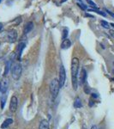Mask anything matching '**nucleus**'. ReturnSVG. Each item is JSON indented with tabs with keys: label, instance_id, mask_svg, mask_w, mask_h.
<instances>
[{
	"label": "nucleus",
	"instance_id": "nucleus-23",
	"mask_svg": "<svg viewBox=\"0 0 114 129\" xmlns=\"http://www.w3.org/2000/svg\"><path fill=\"white\" fill-rule=\"evenodd\" d=\"M84 90H85V92L87 93V94H88L89 93V89L88 88L87 86H85V88H84Z\"/></svg>",
	"mask_w": 114,
	"mask_h": 129
},
{
	"label": "nucleus",
	"instance_id": "nucleus-6",
	"mask_svg": "<svg viewBox=\"0 0 114 129\" xmlns=\"http://www.w3.org/2000/svg\"><path fill=\"white\" fill-rule=\"evenodd\" d=\"M17 105H18L17 98L16 96H12L10 103V110L11 112H16V109H17Z\"/></svg>",
	"mask_w": 114,
	"mask_h": 129
},
{
	"label": "nucleus",
	"instance_id": "nucleus-3",
	"mask_svg": "<svg viewBox=\"0 0 114 129\" xmlns=\"http://www.w3.org/2000/svg\"><path fill=\"white\" fill-rule=\"evenodd\" d=\"M22 66L17 63V64H15L12 67V78H14L15 80H18L20 78L21 75H22Z\"/></svg>",
	"mask_w": 114,
	"mask_h": 129
},
{
	"label": "nucleus",
	"instance_id": "nucleus-12",
	"mask_svg": "<svg viewBox=\"0 0 114 129\" xmlns=\"http://www.w3.org/2000/svg\"><path fill=\"white\" fill-rule=\"evenodd\" d=\"M39 129H49V122L46 120H43L40 121Z\"/></svg>",
	"mask_w": 114,
	"mask_h": 129
},
{
	"label": "nucleus",
	"instance_id": "nucleus-26",
	"mask_svg": "<svg viewBox=\"0 0 114 129\" xmlns=\"http://www.w3.org/2000/svg\"><path fill=\"white\" fill-rule=\"evenodd\" d=\"M92 96L94 97V98H97V97H98V95H97L96 94H92Z\"/></svg>",
	"mask_w": 114,
	"mask_h": 129
},
{
	"label": "nucleus",
	"instance_id": "nucleus-4",
	"mask_svg": "<svg viewBox=\"0 0 114 129\" xmlns=\"http://www.w3.org/2000/svg\"><path fill=\"white\" fill-rule=\"evenodd\" d=\"M5 39L8 42L10 43H13L15 42L17 39V32L15 29H10L6 33L5 35Z\"/></svg>",
	"mask_w": 114,
	"mask_h": 129
},
{
	"label": "nucleus",
	"instance_id": "nucleus-16",
	"mask_svg": "<svg viewBox=\"0 0 114 129\" xmlns=\"http://www.w3.org/2000/svg\"><path fill=\"white\" fill-rule=\"evenodd\" d=\"M6 99H7V95H3L1 96V99H0V102H1V109H4V108H5Z\"/></svg>",
	"mask_w": 114,
	"mask_h": 129
},
{
	"label": "nucleus",
	"instance_id": "nucleus-32",
	"mask_svg": "<svg viewBox=\"0 0 114 129\" xmlns=\"http://www.w3.org/2000/svg\"><path fill=\"white\" fill-rule=\"evenodd\" d=\"M0 129H3V128H0Z\"/></svg>",
	"mask_w": 114,
	"mask_h": 129
},
{
	"label": "nucleus",
	"instance_id": "nucleus-7",
	"mask_svg": "<svg viewBox=\"0 0 114 129\" xmlns=\"http://www.w3.org/2000/svg\"><path fill=\"white\" fill-rule=\"evenodd\" d=\"M25 47H26V44H25L24 42H21V43H19V45L17 46L16 55L17 56V59L19 60H21V58H22V51L24 50Z\"/></svg>",
	"mask_w": 114,
	"mask_h": 129
},
{
	"label": "nucleus",
	"instance_id": "nucleus-31",
	"mask_svg": "<svg viewBox=\"0 0 114 129\" xmlns=\"http://www.w3.org/2000/svg\"><path fill=\"white\" fill-rule=\"evenodd\" d=\"M113 73H114V71H113Z\"/></svg>",
	"mask_w": 114,
	"mask_h": 129
},
{
	"label": "nucleus",
	"instance_id": "nucleus-17",
	"mask_svg": "<svg viewBox=\"0 0 114 129\" xmlns=\"http://www.w3.org/2000/svg\"><path fill=\"white\" fill-rule=\"evenodd\" d=\"M68 34H69V30H68L67 28H65L63 29V35H62V38H63V40H65V39H67Z\"/></svg>",
	"mask_w": 114,
	"mask_h": 129
},
{
	"label": "nucleus",
	"instance_id": "nucleus-28",
	"mask_svg": "<svg viewBox=\"0 0 114 129\" xmlns=\"http://www.w3.org/2000/svg\"><path fill=\"white\" fill-rule=\"evenodd\" d=\"M2 28H3V23H1V22H0V30H1Z\"/></svg>",
	"mask_w": 114,
	"mask_h": 129
},
{
	"label": "nucleus",
	"instance_id": "nucleus-19",
	"mask_svg": "<svg viewBox=\"0 0 114 129\" xmlns=\"http://www.w3.org/2000/svg\"><path fill=\"white\" fill-rule=\"evenodd\" d=\"M87 2H88V5H90L93 9H98V6H97L96 4H95L94 2H93L92 0H87Z\"/></svg>",
	"mask_w": 114,
	"mask_h": 129
},
{
	"label": "nucleus",
	"instance_id": "nucleus-30",
	"mask_svg": "<svg viewBox=\"0 0 114 129\" xmlns=\"http://www.w3.org/2000/svg\"><path fill=\"white\" fill-rule=\"evenodd\" d=\"M1 1H2V0H0V3H1Z\"/></svg>",
	"mask_w": 114,
	"mask_h": 129
},
{
	"label": "nucleus",
	"instance_id": "nucleus-13",
	"mask_svg": "<svg viewBox=\"0 0 114 129\" xmlns=\"http://www.w3.org/2000/svg\"><path fill=\"white\" fill-rule=\"evenodd\" d=\"M12 123H13V120L12 119H6L5 121L3 122V124L1 125V128H3V129H5V128H7L8 126H10V125H11Z\"/></svg>",
	"mask_w": 114,
	"mask_h": 129
},
{
	"label": "nucleus",
	"instance_id": "nucleus-27",
	"mask_svg": "<svg viewBox=\"0 0 114 129\" xmlns=\"http://www.w3.org/2000/svg\"><path fill=\"white\" fill-rule=\"evenodd\" d=\"M91 129H98V127H97V126H93Z\"/></svg>",
	"mask_w": 114,
	"mask_h": 129
},
{
	"label": "nucleus",
	"instance_id": "nucleus-15",
	"mask_svg": "<svg viewBox=\"0 0 114 129\" xmlns=\"http://www.w3.org/2000/svg\"><path fill=\"white\" fill-rule=\"evenodd\" d=\"M74 106H75V108H76V109H80V108H82V102H81L79 97H76V100H75Z\"/></svg>",
	"mask_w": 114,
	"mask_h": 129
},
{
	"label": "nucleus",
	"instance_id": "nucleus-11",
	"mask_svg": "<svg viewBox=\"0 0 114 129\" xmlns=\"http://www.w3.org/2000/svg\"><path fill=\"white\" fill-rule=\"evenodd\" d=\"M70 46H71V41L67 38L63 41V42H62V44H61V48L62 49H68L70 47Z\"/></svg>",
	"mask_w": 114,
	"mask_h": 129
},
{
	"label": "nucleus",
	"instance_id": "nucleus-25",
	"mask_svg": "<svg viewBox=\"0 0 114 129\" xmlns=\"http://www.w3.org/2000/svg\"><path fill=\"white\" fill-rule=\"evenodd\" d=\"M85 16H88V17H94V16L90 15V14H86Z\"/></svg>",
	"mask_w": 114,
	"mask_h": 129
},
{
	"label": "nucleus",
	"instance_id": "nucleus-20",
	"mask_svg": "<svg viewBox=\"0 0 114 129\" xmlns=\"http://www.w3.org/2000/svg\"><path fill=\"white\" fill-rule=\"evenodd\" d=\"M100 23H101V26H102L104 28H106V29H108V28H110V24L106 22V21H104V20L101 21Z\"/></svg>",
	"mask_w": 114,
	"mask_h": 129
},
{
	"label": "nucleus",
	"instance_id": "nucleus-2",
	"mask_svg": "<svg viewBox=\"0 0 114 129\" xmlns=\"http://www.w3.org/2000/svg\"><path fill=\"white\" fill-rule=\"evenodd\" d=\"M59 89H60V85L58 79H53L50 84V92H51V95L53 97H57V95H59Z\"/></svg>",
	"mask_w": 114,
	"mask_h": 129
},
{
	"label": "nucleus",
	"instance_id": "nucleus-22",
	"mask_svg": "<svg viewBox=\"0 0 114 129\" xmlns=\"http://www.w3.org/2000/svg\"><path fill=\"white\" fill-rule=\"evenodd\" d=\"M109 35H111L112 38H114V30H109Z\"/></svg>",
	"mask_w": 114,
	"mask_h": 129
},
{
	"label": "nucleus",
	"instance_id": "nucleus-9",
	"mask_svg": "<svg viewBox=\"0 0 114 129\" xmlns=\"http://www.w3.org/2000/svg\"><path fill=\"white\" fill-rule=\"evenodd\" d=\"M34 28V23L32 22H28L25 24L24 26V28H23V33L25 35L28 34L30 31H32V29Z\"/></svg>",
	"mask_w": 114,
	"mask_h": 129
},
{
	"label": "nucleus",
	"instance_id": "nucleus-18",
	"mask_svg": "<svg viewBox=\"0 0 114 129\" xmlns=\"http://www.w3.org/2000/svg\"><path fill=\"white\" fill-rule=\"evenodd\" d=\"M90 11H94V12H96V13H98L99 15H100V16H106V14L105 13V12H103V11H100V10H99L98 9H92V10H89Z\"/></svg>",
	"mask_w": 114,
	"mask_h": 129
},
{
	"label": "nucleus",
	"instance_id": "nucleus-24",
	"mask_svg": "<svg viewBox=\"0 0 114 129\" xmlns=\"http://www.w3.org/2000/svg\"><path fill=\"white\" fill-rule=\"evenodd\" d=\"M106 10V11L108 12V13L110 14V15H111V16H112V17H114V14L112 13V12H111V11H110V10Z\"/></svg>",
	"mask_w": 114,
	"mask_h": 129
},
{
	"label": "nucleus",
	"instance_id": "nucleus-10",
	"mask_svg": "<svg viewBox=\"0 0 114 129\" xmlns=\"http://www.w3.org/2000/svg\"><path fill=\"white\" fill-rule=\"evenodd\" d=\"M87 79V72L84 68H82L80 72V84H84Z\"/></svg>",
	"mask_w": 114,
	"mask_h": 129
},
{
	"label": "nucleus",
	"instance_id": "nucleus-1",
	"mask_svg": "<svg viewBox=\"0 0 114 129\" xmlns=\"http://www.w3.org/2000/svg\"><path fill=\"white\" fill-rule=\"evenodd\" d=\"M79 70V59L73 58L71 60V81L72 86L75 90L77 89V74Z\"/></svg>",
	"mask_w": 114,
	"mask_h": 129
},
{
	"label": "nucleus",
	"instance_id": "nucleus-14",
	"mask_svg": "<svg viewBox=\"0 0 114 129\" xmlns=\"http://www.w3.org/2000/svg\"><path fill=\"white\" fill-rule=\"evenodd\" d=\"M11 67V60H9V61L6 63L5 64V72H4V77L7 76L8 73H9V71Z\"/></svg>",
	"mask_w": 114,
	"mask_h": 129
},
{
	"label": "nucleus",
	"instance_id": "nucleus-5",
	"mask_svg": "<svg viewBox=\"0 0 114 129\" xmlns=\"http://www.w3.org/2000/svg\"><path fill=\"white\" fill-rule=\"evenodd\" d=\"M65 79H66V72H65V69L63 66H61L60 67V70H59V85H60V88L64 86L65 83Z\"/></svg>",
	"mask_w": 114,
	"mask_h": 129
},
{
	"label": "nucleus",
	"instance_id": "nucleus-21",
	"mask_svg": "<svg viewBox=\"0 0 114 129\" xmlns=\"http://www.w3.org/2000/svg\"><path fill=\"white\" fill-rule=\"evenodd\" d=\"M77 5H79V7L80 8H82V10H86L87 9V6L84 5L83 3H82V1H81V0H77Z\"/></svg>",
	"mask_w": 114,
	"mask_h": 129
},
{
	"label": "nucleus",
	"instance_id": "nucleus-29",
	"mask_svg": "<svg viewBox=\"0 0 114 129\" xmlns=\"http://www.w3.org/2000/svg\"><path fill=\"white\" fill-rule=\"evenodd\" d=\"M110 25H111V27H113V28H114V23H111V24H110Z\"/></svg>",
	"mask_w": 114,
	"mask_h": 129
},
{
	"label": "nucleus",
	"instance_id": "nucleus-8",
	"mask_svg": "<svg viewBox=\"0 0 114 129\" xmlns=\"http://www.w3.org/2000/svg\"><path fill=\"white\" fill-rule=\"evenodd\" d=\"M8 89V80L5 78H3L0 81V92L5 94Z\"/></svg>",
	"mask_w": 114,
	"mask_h": 129
}]
</instances>
